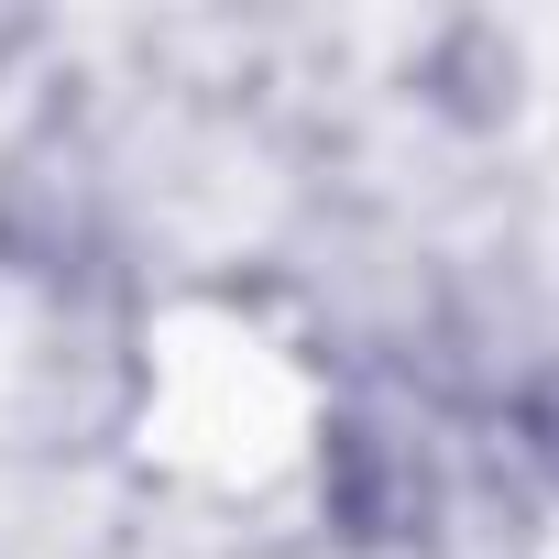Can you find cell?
<instances>
[{
	"mask_svg": "<svg viewBox=\"0 0 559 559\" xmlns=\"http://www.w3.org/2000/svg\"><path fill=\"white\" fill-rule=\"evenodd\" d=\"M515 428H526V450H537V461L559 472V373H548V384H537V395L515 406Z\"/></svg>",
	"mask_w": 559,
	"mask_h": 559,
	"instance_id": "obj_2",
	"label": "cell"
},
{
	"mask_svg": "<svg viewBox=\"0 0 559 559\" xmlns=\"http://www.w3.org/2000/svg\"><path fill=\"white\" fill-rule=\"evenodd\" d=\"M319 493H330V526H341L352 548H395V537H428L439 472H428V450H417L395 417L352 406V417H330V450H319Z\"/></svg>",
	"mask_w": 559,
	"mask_h": 559,
	"instance_id": "obj_1",
	"label": "cell"
}]
</instances>
